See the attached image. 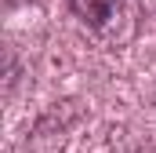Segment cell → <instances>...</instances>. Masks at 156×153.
Masks as SVG:
<instances>
[{"label":"cell","instance_id":"cell-1","mask_svg":"<svg viewBox=\"0 0 156 153\" xmlns=\"http://www.w3.org/2000/svg\"><path fill=\"white\" fill-rule=\"evenodd\" d=\"M69 7H73V15H76L80 22H87V26L102 29V26L113 18L116 0H69Z\"/></svg>","mask_w":156,"mask_h":153}]
</instances>
